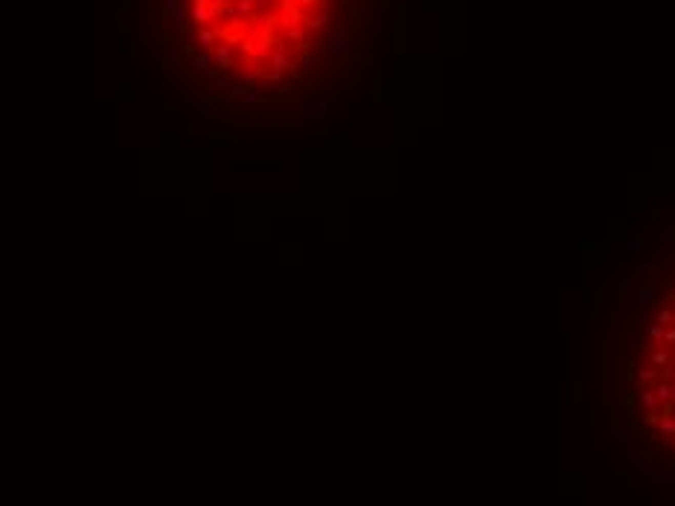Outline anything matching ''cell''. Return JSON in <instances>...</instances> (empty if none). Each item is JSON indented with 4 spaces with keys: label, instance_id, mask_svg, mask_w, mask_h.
<instances>
[{
    "label": "cell",
    "instance_id": "obj_1",
    "mask_svg": "<svg viewBox=\"0 0 675 506\" xmlns=\"http://www.w3.org/2000/svg\"><path fill=\"white\" fill-rule=\"evenodd\" d=\"M195 64H198V67H201L204 73L213 70V58H210V55H195Z\"/></svg>",
    "mask_w": 675,
    "mask_h": 506
}]
</instances>
